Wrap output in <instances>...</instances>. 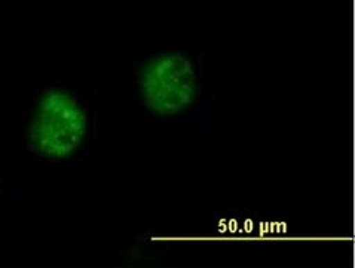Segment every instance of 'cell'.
<instances>
[{
    "label": "cell",
    "mask_w": 355,
    "mask_h": 268,
    "mask_svg": "<svg viewBox=\"0 0 355 268\" xmlns=\"http://www.w3.org/2000/svg\"><path fill=\"white\" fill-rule=\"evenodd\" d=\"M89 115L85 103L75 92L46 88L37 97L26 127L27 145L48 161H62L75 156L88 134Z\"/></svg>",
    "instance_id": "2"
},
{
    "label": "cell",
    "mask_w": 355,
    "mask_h": 268,
    "mask_svg": "<svg viewBox=\"0 0 355 268\" xmlns=\"http://www.w3.org/2000/svg\"><path fill=\"white\" fill-rule=\"evenodd\" d=\"M137 84L143 109L156 119H192L207 103L205 65L193 49L150 54L139 70Z\"/></svg>",
    "instance_id": "1"
}]
</instances>
